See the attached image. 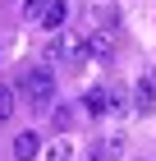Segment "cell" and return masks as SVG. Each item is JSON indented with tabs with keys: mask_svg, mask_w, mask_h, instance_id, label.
<instances>
[{
	"mask_svg": "<svg viewBox=\"0 0 156 161\" xmlns=\"http://www.w3.org/2000/svg\"><path fill=\"white\" fill-rule=\"evenodd\" d=\"M83 42H87V60H92V55H96V60H110V55H115V37H110V32H96V28H92Z\"/></svg>",
	"mask_w": 156,
	"mask_h": 161,
	"instance_id": "obj_3",
	"label": "cell"
},
{
	"mask_svg": "<svg viewBox=\"0 0 156 161\" xmlns=\"http://www.w3.org/2000/svg\"><path fill=\"white\" fill-rule=\"evenodd\" d=\"M23 101L32 106L37 115H46L51 106H55V74H51L46 64H37V69L23 74Z\"/></svg>",
	"mask_w": 156,
	"mask_h": 161,
	"instance_id": "obj_1",
	"label": "cell"
},
{
	"mask_svg": "<svg viewBox=\"0 0 156 161\" xmlns=\"http://www.w3.org/2000/svg\"><path fill=\"white\" fill-rule=\"evenodd\" d=\"M14 106H19V97H14V87H5V83H0V124H5V120L14 115Z\"/></svg>",
	"mask_w": 156,
	"mask_h": 161,
	"instance_id": "obj_10",
	"label": "cell"
},
{
	"mask_svg": "<svg viewBox=\"0 0 156 161\" xmlns=\"http://www.w3.org/2000/svg\"><path fill=\"white\" fill-rule=\"evenodd\" d=\"M46 5H51V0H23V19H28V23H41Z\"/></svg>",
	"mask_w": 156,
	"mask_h": 161,
	"instance_id": "obj_12",
	"label": "cell"
},
{
	"mask_svg": "<svg viewBox=\"0 0 156 161\" xmlns=\"http://www.w3.org/2000/svg\"><path fill=\"white\" fill-rule=\"evenodd\" d=\"M64 19H69V5H64V0H51L46 14H41V28H46V32H64Z\"/></svg>",
	"mask_w": 156,
	"mask_h": 161,
	"instance_id": "obj_5",
	"label": "cell"
},
{
	"mask_svg": "<svg viewBox=\"0 0 156 161\" xmlns=\"http://www.w3.org/2000/svg\"><path fill=\"white\" fill-rule=\"evenodd\" d=\"M51 120H55V129H60V134H69L73 120H78V111H73V106H51Z\"/></svg>",
	"mask_w": 156,
	"mask_h": 161,
	"instance_id": "obj_8",
	"label": "cell"
},
{
	"mask_svg": "<svg viewBox=\"0 0 156 161\" xmlns=\"http://www.w3.org/2000/svg\"><path fill=\"white\" fill-rule=\"evenodd\" d=\"M46 161H73V138H55L46 147Z\"/></svg>",
	"mask_w": 156,
	"mask_h": 161,
	"instance_id": "obj_9",
	"label": "cell"
},
{
	"mask_svg": "<svg viewBox=\"0 0 156 161\" xmlns=\"http://www.w3.org/2000/svg\"><path fill=\"white\" fill-rule=\"evenodd\" d=\"M92 23H96V32H110V37H115V32H120V9H115V5H96Z\"/></svg>",
	"mask_w": 156,
	"mask_h": 161,
	"instance_id": "obj_4",
	"label": "cell"
},
{
	"mask_svg": "<svg viewBox=\"0 0 156 161\" xmlns=\"http://www.w3.org/2000/svg\"><path fill=\"white\" fill-rule=\"evenodd\" d=\"M37 152H41V138H37L32 129H23V134L14 138V157H19V161H32Z\"/></svg>",
	"mask_w": 156,
	"mask_h": 161,
	"instance_id": "obj_6",
	"label": "cell"
},
{
	"mask_svg": "<svg viewBox=\"0 0 156 161\" xmlns=\"http://www.w3.org/2000/svg\"><path fill=\"white\" fill-rule=\"evenodd\" d=\"M83 111L87 115H110V92L106 87H92V92L83 97Z\"/></svg>",
	"mask_w": 156,
	"mask_h": 161,
	"instance_id": "obj_7",
	"label": "cell"
},
{
	"mask_svg": "<svg viewBox=\"0 0 156 161\" xmlns=\"http://www.w3.org/2000/svg\"><path fill=\"white\" fill-rule=\"evenodd\" d=\"M129 106H133V111H138V115H152L156 111V87H152V78H138V83H133V92H129Z\"/></svg>",
	"mask_w": 156,
	"mask_h": 161,
	"instance_id": "obj_2",
	"label": "cell"
},
{
	"mask_svg": "<svg viewBox=\"0 0 156 161\" xmlns=\"http://www.w3.org/2000/svg\"><path fill=\"white\" fill-rule=\"evenodd\" d=\"M110 92V115H124L129 111V92H124V87H106Z\"/></svg>",
	"mask_w": 156,
	"mask_h": 161,
	"instance_id": "obj_11",
	"label": "cell"
}]
</instances>
